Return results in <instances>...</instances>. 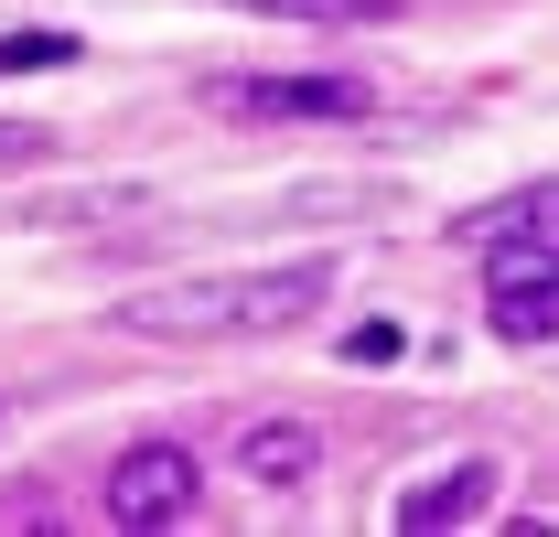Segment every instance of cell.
Instances as JSON below:
<instances>
[{
  "mask_svg": "<svg viewBox=\"0 0 559 537\" xmlns=\"http://www.w3.org/2000/svg\"><path fill=\"white\" fill-rule=\"evenodd\" d=\"M11 151H44V130H0V162H11Z\"/></svg>",
  "mask_w": 559,
  "mask_h": 537,
  "instance_id": "cell-10",
  "label": "cell"
},
{
  "mask_svg": "<svg viewBox=\"0 0 559 537\" xmlns=\"http://www.w3.org/2000/svg\"><path fill=\"white\" fill-rule=\"evenodd\" d=\"M312 463H323V430H312V419H248V441H237V473H248L259 494L312 484Z\"/></svg>",
  "mask_w": 559,
  "mask_h": 537,
  "instance_id": "cell-4",
  "label": "cell"
},
{
  "mask_svg": "<svg viewBox=\"0 0 559 537\" xmlns=\"http://www.w3.org/2000/svg\"><path fill=\"white\" fill-rule=\"evenodd\" d=\"M485 505H495V463H452V473H430V484L399 494V527H409V537H441V527H474Z\"/></svg>",
  "mask_w": 559,
  "mask_h": 537,
  "instance_id": "cell-5",
  "label": "cell"
},
{
  "mask_svg": "<svg viewBox=\"0 0 559 537\" xmlns=\"http://www.w3.org/2000/svg\"><path fill=\"white\" fill-rule=\"evenodd\" d=\"M86 44L75 33H0V75H33V65H75Z\"/></svg>",
  "mask_w": 559,
  "mask_h": 537,
  "instance_id": "cell-8",
  "label": "cell"
},
{
  "mask_svg": "<svg viewBox=\"0 0 559 537\" xmlns=\"http://www.w3.org/2000/svg\"><path fill=\"white\" fill-rule=\"evenodd\" d=\"M205 494V463L183 441H130L108 463V527H183Z\"/></svg>",
  "mask_w": 559,
  "mask_h": 537,
  "instance_id": "cell-2",
  "label": "cell"
},
{
  "mask_svg": "<svg viewBox=\"0 0 559 537\" xmlns=\"http://www.w3.org/2000/svg\"><path fill=\"white\" fill-rule=\"evenodd\" d=\"M559 237V183H516V194L474 204V215H452V248H495V237Z\"/></svg>",
  "mask_w": 559,
  "mask_h": 537,
  "instance_id": "cell-6",
  "label": "cell"
},
{
  "mask_svg": "<svg viewBox=\"0 0 559 537\" xmlns=\"http://www.w3.org/2000/svg\"><path fill=\"white\" fill-rule=\"evenodd\" d=\"M323 290H334V259H301V268H248V279H173V290H140V301H119V323H130V334H162V344L280 334V323H301Z\"/></svg>",
  "mask_w": 559,
  "mask_h": 537,
  "instance_id": "cell-1",
  "label": "cell"
},
{
  "mask_svg": "<svg viewBox=\"0 0 559 537\" xmlns=\"http://www.w3.org/2000/svg\"><path fill=\"white\" fill-rule=\"evenodd\" d=\"M205 108L215 119H366L377 86L366 75H215Z\"/></svg>",
  "mask_w": 559,
  "mask_h": 537,
  "instance_id": "cell-3",
  "label": "cell"
},
{
  "mask_svg": "<svg viewBox=\"0 0 559 537\" xmlns=\"http://www.w3.org/2000/svg\"><path fill=\"white\" fill-rule=\"evenodd\" d=\"M345 355H355V366H388V355H399V323H355Z\"/></svg>",
  "mask_w": 559,
  "mask_h": 537,
  "instance_id": "cell-9",
  "label": "cell"
},
{
  "mask_svg": "<svg viewBox=\"0 0 559 537\" xmlns=\"http://www.w3.org/2000/svg\"><path fill=\"white\" fill-rule=\"evenodd\" d=\"M226 11H270V22H323V33H355V22H399V0H226Z\"/></svg>",
  "mask_w": 559,
  "mask_h": 537,
  "instance_id": "cell-7",
  "label": "cell"
}]
</instances>
